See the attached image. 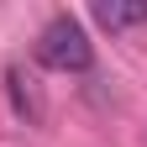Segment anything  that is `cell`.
Listing matches in <instances>:
<instances>
[{
  "mask_svg": "<svg viewBox=\"0 0 147 147\" xmlns=\"http://www.w3.org/2000/svg\"><path fill=\"white\" fill-rule=\"evenodd\" d=\"M89 58H95V47H89L84 26L74 21V16H53L37 37V63L42 68H58V74H84Z\"/></svg>",
  "mask_w": 147,
  "mask_h": 147,
  "instance_id": "1",
  "label": "cell"
},
{
  "mask_svg": "<svg viewBox=\"0 0 147 147\" xmlns=\"http://www.w3.org/2000/svg\"><path fill=\"white\" fill-rule=\"evenodd\" d=\"M95 21L121 32V26H142L147 21V5H95Z\"/></svg>",
  "mask_w": 147,
  "mask_h": 147,
  "instance_id": "2",
  "label": "cell"
}]
</instances>
